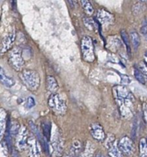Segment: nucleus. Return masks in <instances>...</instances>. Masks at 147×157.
I'll return each mask as SVG.
<instances>
[{"mask_svg":"<svg viewBox=\"0 0 147 157\" xmlns=\"http://www.w3.org/2000/svg\"><path fill=\"white\" fill-rule=\"evenodd\" d=\"M35 105V100H34V98H32V97H29V98H27V100H26V107L30 109V108H32Z\"/></svg>","mask_w":147,"mask_h":157,"instance_id":"24","label":"nucleus"},{"mask_svg":"<svg viewBox=\"0 0 147 157\" xmlns=\"http://www.w3.org/2000/svg\"><path fill=\"white\" fill-rule=\"evenodd\" d=\"M48 104L52 111L57 115L65 114L67 110L66 102L57 93L50 95L48 101Z\"/></svg>","mask_w":147,"mask_h":157,"instance_id":"4","label":"nucleus"},{"mask_svg":"<svg viewBox=\"0 0 147 157\" xmlns=\"http://www.w3.org/2000/svg\"><path fill=\"white\" fill-rule=\"evenodd\" d=\"M72 148L74 152H79L81 150V144L79 141H75V142H73V145H72Z\"/></svg>","mask_w":147,"mask_h":157,"instance_id":"26","label":"nucleus"},{"mask_svg":"<svg viewBox=\"0 0 147 157\" xmlns=\"http://www.w3.org/2000/svg\"><path fill=\"white\" fill-rule=\"evenodd\" d=\"M81 52L83 60L86 62L92 63L96 60L93 41L89 36H84L82 38Z\"/></svg>","mask_w":147,"mask_h":157,"instance_id":"3","label":"nucleus"},{"mask_svg":"<svg viewBox=\"0 0 147 157\" xmlns=\"http://www.w3.org/2000/svg\"><path fill=\"white\" fill-rule=\"evenodd\" d=\"M140 31H141L142 34H143L144 35H147V18L143 21Z\"/></svg>","mask_w":147,"mask_h":157,"instance_id":"25","label":"nucleus"},{"mask_svg":"<svg viewBox=\"0 0 147 157\" xmlns=\"http://www.w3.org/2000/svg\"><path fill=\"white\" fill-rule=\"evenodd\" d=\"M29 137V136L27 129L24 127H21L18 135L16 136V147L19 151H23L26 150Z\"/></svg>","mask_w":147,"mask_h":157,"instance_id":"8","label":"nucleus"},{"mask_svg":"<svg viewBox=\"0 0 147 157\" xmlns=\"http://www.w3.org/2000/svg\"><path fill=\"white\" fill-rule=\"evenodd\" d=\"M29 126H30L31 130L32 131V133L35 134V136H36L37 139H38V140L39 141V143L41 144V145H42V147H43L44 151L46 152V154H49V152H50L49 151V144H48V142L46 141V137H45V136L42 134L41 132L39 131V130L38 127H36V125H35V124H34L32 122H30L29 123Z\"/></svg>","mask_w":147,"mask_h":157,"instance_id":"9","label":"nucleus"},{"mask_svg":"<svg viewBox=\"0 0 147 157\" xmlns=\"http://www.w3.org/2000/svg\"><path fill=\"white\" fill-rule=\"evenodd\" d=\"M8 61L12 68L16 71H22L25 65L22 50L18 47H14L8 53Z\"/></svg>","mask_w":147,"mask_h":157,"instance_id":"2","label":"nucleus"},{"mask_svg":"<svg viewBox=\"0 0 147 157\" xmlns=\"http://www.w3.org/2000/svg\"><path fill=\"white\" fill-rule=\"evenodd\" d=\"M80 4L83 6V9L84 12H86V14H87L88 15H91L93 14L94 9L90 2L87 1V0L86 1H81L80 2Z\"/></svg>","mask_w":147,"mask_h":157,"instance_id":"17","label":"nucleus"},{"mask_svg":"<svg viewBox=\"0 0 147 157\" xmlns=\"http://www.w3.org/2000/svg\"><path fill=\"white\" fill-rule=\"evenodd\" d=\"M22 81L28 90L35 92L40 86V77L36 71L31 69H23L20 75Z\"/></svg>","mask_w":147,"mask_h":157,"instance_id":"1","label":"nucleus"},{"mask_svg":"<svg viewBox=\"0 0 147 157\" xmlns=\"http://www.w3.org/2000/svg\"><path fill=\"white\" fill-rule=\"evenodd\" d=\"M146 141H147V139H146Z\"/></svg>","mask_w":147,"mask_h":157,"instance_id":"29","label":"nucleus"},{"mask_svg":"<svg viewBox=\"0 0 147 157\" xmlns=\"http://www.w3.org/2000/svg\"><path fill=\"white\" fill-rule=\"evenodd\" d=\"M6 128H7L6 113L4 110L0 109V143L2 142V140L3 136H4Z\"/></svg>","mask_w":147,"mask_h":157,"instance_id":"15","label":"nucleus"},{"mask_svg":"<svg viewBox=\"0 0 147 157\" xmlns=\"http://www.w3.org/2000/svg\"><path fill=\"white\" fill-rule=\"evenodd\" d=\"M134 76H135L136 79H137L139 82L141 83L142 84H146V77L145 76L139 69H134Z\"/></svg>","mask_w":147,"mask_h":157,"instance_id":"22","label":"nucleus"},{"mask_svg":"<svg viewBox=\"0 0 147 157\" xmlns=\"http://www.w3.org/2000/svg\"><path fill=\"white\" fill-rule=\"evenodd\" d=\"M93 157H105V156H103L102 154H97V155H96V156H94Z\"/></svg>","mask_w":147,"mask_h":157,"instance_id":"27","label":"nucleus"},{"mask_svg":"<svg viewBox=\"0 0 147 157\" xmlns=\"http://www.w3.org/2000/svg\"><path fill=\"white\" fill-rule=\"evenodd\" d=\"M15 80L11 77L8 76L5 72L4 69L0 66V84H2L5 87L10 88L15 85Z\"/></svg>","mask_w":147,"mask_h":157,"instance_id":"13","label":"nucleus"},{"mask_svg":"<svg viewBox=\"0 0 147 157\" xmlns=\"http://www.w3.org/2000/svg\"><path fill=\"white\" fill-rule=\"evenodd\" d=\"M140 157H147V141L145 138L140 141Z\"/></svg>","mask_w":147,"mask_h":157,"instance_id":"18","label":"nucleus"},{"mask_svg":"<svg viewBox=\"0 0 147 157\" xmlns=\"http://www.w3.org/2000/svg\"><path fill=\"white\" fill-rule=\"evenodd\" d=\"M146 36H147V35H146Z\"/></svg>","mask_w":147,"mask_h":157,"instance_id":"30","label":"nucleus"},{"mask_svg":"<svg viewBox=\"0 0 147 157\" xmlns=\"http://www.w3.org/2000/svg\"><path fill=\"white\" fill-rule=\"evenodd\" d=\"M121 37L122 39H123V42L126 44V48H127V52L129 55L131 54V48H130V44H129V35L127 34V32L125 30L121 31Z\"/></svg>","mask_w":147,"mask_h":157,"instance_id":"21","label":"nucleus"},{"mask_svg":"<svg viewBox=\"0 0 147 157\" xmlns=\"http://www.w3.org/2000/svg\"><path fill=\"white\" fill-rule=\"evenodd\" d=\"M26 149L28 150L29 157H39L40 153L39 149L38 147V143L34 136H29L27 142V147Z\"/></svg>","mask_w":147,"mask_h":157,"instance_id":"10","label":"nucleus"},{"mask_svg":"<svg viewBox=\"0 0 147 157\" xmlns=\"http://www.w3.org/2000/svg\"><path fill=\"white\" fill-rule=\"evenodd\" d=\"M0 157H9V147L4 141L0 143Z\"/></svg>","mask_w":147,"mask_h":157,"instance_id":"23","label":"nucleus"},{"mask_svg":"<svg viewBox=\"0 0 147 157\" xmlns=\"http://www.w3.org/2000/svg\"><path fill=\"white\" fill-rule=\"evenodd\" d=\"M15 39V31L12 30L9 32L6 36L3 38L0 45V54L4 55L6 52H9L12 48V45Z\"/></svg>","mask_w":147,"mask_h":157,"instance_id":"7","label":"nucleus"},{"mask_svg":"<svg viewBox=\"0 0 147 157\" xmlns=\"http://www.w3.org/2000/svg\"><path fill=\"white\" fill-rule=\"evenodd\" d=\"M105 140H106V147L109 152V157H123V155L119 150L113 135H109Z\"/></svg>","mask_w":147,"mask_h":157,"instance_id":"6","label":"nucleus"},{"mask_svg":"<svg viewBox=\"0 0 147 157\" xmlns=\"http://www.w3.org/2000/svg\"><path fill=\"white\" fill-rule=\"evenodd\" d=\"M63 157H69V156H63Z\"/></svg>","mask_w":147,"mask_h":157,"instance_id":"28","label":"nucleus"},{"mask_svg":"<svg viewBox=\"0 0 147 157\" xmlns=\"http://www.w3.org/2000/svg\"><path fill=\"white\" fill-rule=\"evenodd\" d=\"M90 133L92 137L98 141H104L106 140V134L103 127L99 124H92L90 126Z\"/></svg>","mask_w":147,"mask_h":157,"instance_id":"11","label":"nucleus"},{"mask_svg":"<svg viewBox=\"0 0 147 157\" xmlns=\"http://www.w3.org/2000/svg\"><path fill=\"white\" fill-rule=\"evenodd\" d=\"M43 127V136L46 138L47 140L50 139V134H51V124L49 121H46V122H43L42 124Z\"/></svg>","mask_w":147,"mask_h":157,"instance_id":"19","label":"nucleus"},{"mask_svg":"<svg viewBox=\"0 0 147 157\" xmlns=\"http://www.w3.org/2000/svg\"><path fill=\"white\" fill-rule=\"evenodd\" d=\"M119 150L122 153V154L125 156H131L134 153V144L132 140L128 136H123L120 139L117 144Z\"/></svg>","mask_w":147,"mask_h":157,"instance_id":"5","label":"nucleus"},{"mask_svg":"<svg viewBox=\"0 0 147 157\" xmlns=\"http://www.w3.org/2000/svg\"><path fill=\"white\" fill-rule=\"evenodd\" d=\"M20 127L17 122H12L10 127H9V133L11 137H15L19 132Z\"/></svg>","mask_w":147,"mask_h":157,"instance_id":"20","label":"nucleus"},{"mask_svg":"<svg viewBox=\"0 0 147 157\" xmlns=\"http://www.w3.org/2000/svg\"><path fill=\"white\" fill-rule=\"evenodd\" d=\"M58 89L59 84L55 78L52 76H47L46 78V90L51 94H56Z\"/></svg>","mask_w":147,"mask_h":157,"instance_id":"14","label":"nucleus"},{"mask_svg":"<svg viewBox=\"0 0 147 157\" xmlns=\"http://www.w3.org/2000/svg\"><path fill=\"white\" fill-rule=\"evenodd\" d=\"M97 19L101 24L107 25L110 24L114 21V16L112 14L105 9H100L97 13Z\"/></svg>","mask_w":147,"mask_h":157,"instance_id":"12","label":"nucleus"},{"mask_svg":"<svg viewBox=\"0 0 147 157\" xmlns=\"http://www.w3.org/2000/svg\"><path fill=\"white\" fill-rule=\"evenodd\" d=\"M129 36H130L131 42H132L133 46L134 48L137 50L139 48V46L140 45V37L139 35V34L137 33L136 31H132L129 34Z\"/></svg>","mask_w":147,"mask_h":157,"instance_id":"16","label":"nucleus"}]
</instances>
